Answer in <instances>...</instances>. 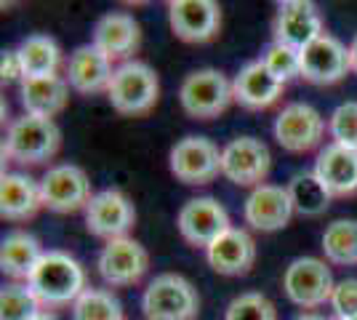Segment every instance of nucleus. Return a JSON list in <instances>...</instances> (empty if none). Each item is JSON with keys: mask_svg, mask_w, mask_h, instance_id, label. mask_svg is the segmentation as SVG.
Masks as SVG:
<instances>
[{"mask_svg": "<svg viewBox=\"0 0 357 320\" xmlns=\"http://www.w3.org/2000/svg\"><path fill=\"white\" fill-rule=\"evenodd\" d=\"M27 286L32 289L35 299L43 310L75 305L77 296L89 289L86 286V270L83 264L70 257L61 248H48L38 267L32 270Z\"/></svg>", "mask_w": 357, "mask_h": 320, "instance_id": "1", "label": "nucleus"}, {"mask_svg": "<svg viewBox=\"0 0 357 320\" xmlns=\"http://www.w3.org/2000/svg\"><path fill=\"white\" fill-rule=\"evenodd\" d=\"M107 99L120 115H144L160 99V80L147 61H123L115 67L112 83L107 89Z\"/></svg>", "mask_w": 357, "mask_h": 320, "instance_id": "2", "label": "nucleus"}, {"mask_svg": "<svg viewBox=\"0 0 357 320\" xmlns=\"http://www.w3.org/2000/svg\"><path fill=\"white\" fill-rule=\"evenodd\" d=\"M142 312L147 320H195L200 315V296L178 273H160L142 294Z\"/></svg>", "mask_w": 357, "mask_h": 320, "instance_id": "3", "label": "nucleus"}, {"mask_svg": "<svg viewBox=\"0 0 357 320\" xmlns=\"http://www.w3.org/2000/svg\"><path fill=\"white\" fill-rule=\"evenodd\" d=\"M61 147L59 125L48 118L22 115L8 125V134L3 139V155L22 166H40L48 163Z\"/></svg>", "mask_w": 357, "mask_h": 320, "instance_id": "4", "label": "nucleus"}, {"mask_svg": "<svg viewBox=\"0 0 357 320\" xmlns=\"http://www.w3.org/2000/svg\"><path fill=\"white\" fill-rule=\"evenodd\" d=\"M178 102H181V109L195 121H213L235 102L232 80H227V75L213 67L195 70L181 80Z\"/></svg>", "mask_w": 357, "mask_h": 320, "instance_id": "5", "label": "nucleus"}, {"mask_svg": "<svg viewBox=\"0 0 357 320\" xmlns=\"http://www.w3.org/2000/svg\"><path fill=\"white\" fill-rule=\"evenodd\" d=\"M283 289L285 296L301 310H314L323 307L336 289L333 273L323 259L317 257H298L294 259L283 273Z\"/></svg>", "mask_w": 357, "mask_h": 320, "instance_id": "6", "label": "nucleus"}, {"mask_svg": "<svg viewBox=\"0 0 357 320\" xmlns=\"http://www.w3.org/2000/svg\"><path fill=\"white\" fill-rule=\"evenodd\" d=\"M168 168L181 184H208L222 174V150L208 137H184L171 147Z\"/></svg>", "mask_w": 357, "mask_h": 320, "instance_id": "7", "label": "nucleus"}, {"mask_svg": "<svg viewBox=\"0 0 357 320\" xmlns=\"http://www.w3.org/2000/svg\"><path fill=\"white\" fill-rule=\"evenodd\" d=\"M328 123L326 118L307 102H291L280 109V115L275 118V139L285 153H310L314 147H320V142L326 139Z\"/></svg>", "mask_w": 357, "mask_h": 320, "instance_id": "8", "label": "nucleus"}, {"mask_svg": "<svg viewBox=\"0 0 357 320\" xmlns=\"http://www.w3.org/2000/svg\"><path fill=\"white\" fill-rule=\"evenodd\" d=\"M40 198H43V208L54 213H73L86 211L93 192H91L89 174L75 163H59L51 166L40 179Z\"/></svg>", "mask_w": 357, "mask_h": 320, "instance_id": "9", "label": "nucleus"}, {"mask_svg": "<svg viewBox=\"0 0 357 320\" xmlns=\"http://www.w3.org/2000/svg\"><path fill=\"white\" fill-rule=\"evenodd\" d=\"M272 168L269 147L256 137H238L222 147V176L238 187H261Z\"/></svg>", "mask_w": 357, "mask_h": 320, "instance_id": "10", "label": "nucleus"}, {"mask_svg": "<svg viewBox=\"0 0 357 320\" xmlns=\"http://www.w3.org/2000/svg\"><path fill=\"white\" fill-rule=\"evenodd\" d=\"M136 224V208L120 190H102L93 192L91 203L86 206V227L91 235L105 238V241H118L128 238V232Z\"/></svg>", "mask_w": 357, "mask_h": 320, "instance_id": "11", "label": "nucleus"}, {"mask_svg": "<svg viewBox=\"0 0 357 320\" xmlns=\"http://www.w3.org/2000/svg\"><path fill=\"white\" fill-rule=\"evenodd\" d=\"M96 267L107 286L123 289V286H134L147 275L149 254L144 245L128 235V238H118V241H107Z\"/></svg>", "mask_w": 357, "mask_h": 320, "instance_id": "12", "label": "nucleus"}, {"mask_svg": "<svg viewBox=\"0 0 357 320\" xmlns=\"http://www.w3.org/2000/svg\"><path fill=\"white\" fill-rule=\"evenodd\" d=\"M178 235L195 248H208L219 235H224L229 224V213L216 198H192L187 200L176 216Z\"/></svg>", "mask_w": 357, "mask_h": 320, "instance_id": "13", "label": "nucleus"}, {"mask_svg": "<svg viewBox=\"0 0 357 320\" xmlns=\"http://www.w3.org/2000/svg\"><path fill=\"white\" fill-rule=\"evenodd\" d=\"M168 24L184 43H208L222 30V8L213 0H171Z\"/></svg>", "mask_w": 357, "mask_h": 320, "instance_id": "14", "label": "nucleus"}, {"mask_svg": "<svg viewBox=\"0 0 357 320\" xmlns=\"http://www.w3.org/2000/svg\"><path fill=\"white\" fill-rule=\"evenodd\" d=\"M349 73V48L328 32L301 51V77L312 86H333Z\"/></svg>", "mask_w": 357, "mask_h": 320, "instance_id": "15", "label": "nucleus"}, {"mask_svg": "<svg viewBox=\"0 0 357 320\" xmlns=\"http://www.w3.org/2000/svg\"><path fill=\"white\" fill-rule=\"evenodd\" d=\"M275 43H283L296 51H304L312 40H317L320 35H326L323 30V16L317 11V6L310 0H285L278 6L275 14Z\"/></svg>", "mask_w": 357, "mask_h": 320, "instance_id": "16", "label": "nucleus"}, {"mask_svg": "<svg viewBox=\"0 0 357 320\" xmlns=\"http://www.w3.org/2000/svg\"><path fill=\"white\" fill-rule=\"evenodd\" d=\"M294 213L296 211H294L291 195L280 184H261L251 190V195L245 198V206H243L245 224L259 232H278L288 227Z\"/></svg>", "mask_w": 357, "mask_h": 320, "instance_id": "17", "label": "nucleus"}, {"mask_svg": "<svg viewBox=\"0 0 357 320\" xmlns=\"http://www.w3.org/2000/svg\"><path fill=\"white\" fill-rule=\"evenodd\" d=\"M112 75H115L112 59L107 54H102L93 43L77 46L64 64V77H67L70 89L83 93V96L107 91L109 83H112Z\"/></svg>", "mask_w": 357, "mask_h": 320, "instance_id": "18", "label": "nucleus"}, {"mask_svg": "<svg viewBox=\"0 0 357 320\" xmlns=\"http://www.w3.org/2000/svg\"><path fill=\"white\" fill-rule=\"evenodd\" d=\"M91 43L112 61H131V56L139 51V43H142V27H139L134 14L109 11L96 22Z\"/></svg>", "mask_w": 357, "mask_h": 320, "instance_id": "19", "label": "nucleus"}, {"mask_svg": "<svg viewBox=\"0 0 357 320\" xmlns=\"http://www.w3.org/2000/svg\"><path fill=\"white\" fill-rule=\"evenodd\" d=\"M206 259L213 273L240 277V275L251 273L253 261H256V241L248 229L229 227L206 248Z\"/></svg>", "mask_w": 357, "mask_h": 320, "instance_id": "20", "label": "nucleus"}, {"mask_svg": "<svg viewBox=\"0 0 357 320\" xmlns=\"http://www.w3.org/2000/svg\"><path fill=\"white\" fill-rule=\"evenodd\" d=\"M314 176L323 182L331 198L357 195V150L342 147L336 142L326 144L314 160Z\"/></svg>", "mask_w": 357, "mask_h": 320, "instance_id": "21", "label": "nucleus"}, {"mask_svg": "<svg viewBox=\"0 0 357 320\" xmlns=\"http://www.w3.org/2000/svg\"><path fill=\"white\" fill-rule=\"evenodd\" d=\"M283 91L285 83H280L278 77L272 75L261 59L248 61L232 80L235 102L240 107H245V109H267V107L278 105Z\"/></svg>", "mask_w": 357, "mask_h": 320, "instance_id": "22", "label": "nucleus"}, {"mask_svg": "<svg viewBox=\"0 0 357 320\" xmlns=\"http://www.w3.org/2000/svg\"><path fill=\"white\" fill-rule=\"evenodd\" d=\"M40 208V182L19 171L0 176V216L6 222H30Z\"/></svg>", "mask_w": 357, "mask_h": 320, "instance_id": "23", "label": "nucleus"}, {"mask_svg": "<svg viewBox=\"0 0 357 320\" xmlns=\"http://www.w3.org/2000/svg\"><path fill=\"white\" fill-rule=\"evenodd\" d=\"M19 99L24 107V115L54 121L70 102V83L64 75L27 77L19 89Z\"/></svg>", "mask_w": 357, "mask_h": 320, "instance_id": "24", "label": "nucleus"}, {"mask_svg": "<svg viewBox=\"0 0 357 320\" xmlns=\"http://www.w3.org/2000/svg\"><path fill=\"white\" fill-rule=\"evenodd\" d=\"M43 245L30 232H11L0 243V270L16 280H30L32 270L43 259Z\"/></svg>", "mask_w": 357, "mask_h": 320, "instance_id": "25", "label": "nucleus"}, {"mask_svg": "<svg viewBox=\"0 0 357 320\" xmlns=\"http://www.w3.org/2000/svg\"><path fill=\"white\" fill-rule=\"evenodd\" d=\"M16 54H19V61H22V70H24V80L27 77L59 75L61 48L51 35H40V32L38 35H27L19 43Z\"/></svg>", "mask_w": 357, "mask_h": 320, "instance_id": "26", "label": "nucleus"}, {"mask_svg": "<svg viewBox=\"0 0 357 320\" xmlns=\"http://www.w3.org/2000/svg\"><path fill=\"white\" fill-rule=\"evenodd\" d=\"M288 195H291V203H294V211L298 216H307V219H314V216H323L331 206V195L323 187V182L314 176V171H298L291 176V182L285 184Z\"/></svg>", "mask_w": 357, "mask_h": 320, "instance_id": "27", "label": "nucleus"}, {"mask_svg": "<svg viewBox=\"0 0 357 320\" xmlns=\"http://www.w3.org/2000/svg\"><path fill=\"white\" fill-rule=\"evenodd\" d=\"M323 254L326 261L339 267L357 264V222L355 219H336L323 232Z\"/></svg>", "mask_w": 357, "mask_h": 320, "instance_id": "28", "label": "nucleus"}, {"mask_svg": "<svg viewBox=\"0 0 357 320\" xmlns=\"http://www.w3.org/2000/svg\"><path fill=\"white\" fill-rule=\"evenodd\" d=\"M73 320H123V305L112 291L86 289L73 305Z\"/></svg>", "mask_w": 357, "mask_h": 320, "instance_id": "29", "label": "nucleus"}, {"mask_svg": "<svg viewBox=\"0 0 357 320\" xmlns=\"http://www.w3.org/2000/svg\"><path fill=\"white\" fill-rule=\"evenodd\" d=\"M43 307L27 283H8L0 291V320H27Z\"/></svg>", "mask_w": 357, "mask_h": 320, "instance_id": "30", "label": "nucleus"}, {"mask_svg": "<svg viewBox=\"0 0 357 320\" xmlns=\"http://www.w3.org/2000/svg\"><path fill=\"white\" fill-rule=\"evenodd\" d=\"M224 320H278V307L261 291H245L227 305Z\"/></svg>", "mask_w": 357, "mask_h": 320, "instance_id": "31", "label": "nucleus"}, {"mask_svg": "<svg viewBox=\"0 0 357 320\" xmlns=\"http://www.w3.org/2000/svg\"><path fill=\"white\" fill-rule=\"evenodd\" d=\"M261 61L280 83H288L291 77H301V51L283 43H269L261 54Z\"/></svg>", "mask_w": 357, "mask_h": 320, "instance_id": "32", "label": "nucleus"}, {"mask_svg": "<svg viewBox=\"0 0 357 320\" xmlns=\"http://www.w3.org/2000/svg\"><path fill=\"white\" fill-rule=\"evenodd\" d=\"M328 134L336 144L357 150V102H344L331 112Z\"/></svg>", "mask_w": 357, "mask_h": 320, "instance_id": "33", "label": "nucleus"}, {"mask_svg": "<svg viewBox=\"0 0 357 320\" xmlns=\"http://www.w3.org/2000/svg\"><path fill=\"white\" fill-rule=\"evenodd\" d=\"M331 310L336 312V320L357 318V277H344L336 283L331 296Z\"/></svg>", "mask_w": 357, "mask_h": 320, "instance_id": "34", "label": "nucleus"}, {"mask_svg": "<svg viewBox=\"0 0 357 320\" xmlns=\"http://www.w3.org/2000/svg\"><path fill=\"white\" fill-rule=\"evenodd\" d=\"M0 80H3V86L24 80V70H22V61H19L16 51H3V56H0Z\"/></svg>", "mask_w": 357, "mask_h": 320, "instance_id": "35", "label": "nucleus"}, {"mask_svg": "<svg viewBox=\"0 0 357 320\" xmlns=\"http://www.w3.org/2000/svg\"><path fill=\"white\" fill-rule=\"evenodd\" d=\"M349 64H352V73L357 75V35L352 38V43H349Z\"/></svg>", "mask_w": 357, "mask_h": 320, "instance_id": "36", "label": "nucleus"}, {"mask_svg": "<svg viewBox=\"0 0 357 320\" xmlns=\"http://www.w3.org/2000/svg\"><path fill=\"white\" fill-rule=\"evenodd\" d=\"M27 320H59L54 312H48V310H40V312H35L32 318H27Z\"/></svg>", "mask_w": 357, "mask_h": 320, "instance_id": "37", "label": "nucleus"}, {"mask_svg": "<svg viewBox=\"0 0 357 320\" xmlns=\"http://www.w3.org/2000/svg\"><path fill=\"white\" fill-rule=\"evenodd\" d=\"M294 320H328V318L320 315V312H301V315H296Z\"/></svg>", "mask_w": 357, "mask_h": 320, "instance_id": "38", "label": "nucleus"}, {"mask_svg": "<svg viewBox=\"0 0 357 320\" xmlns=\"http://www.w3.org/2000/svg\"><path fill=\"white\" fill-rule=\"evenodd\" d=\"M347 320H357V318H347Z\"/></svg>", "mask_w": 357, "mask_h": 320, "instance_id": "39", "label": "nucleus"}]
</instances>
